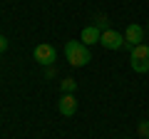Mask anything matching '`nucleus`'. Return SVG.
Here are the masks:
<instances>
[{
    "mask_svg": "<svg viewBox=\"0 0 149 139\" xmlns=\"http://www.w3.org/2000/svg\"><path fill=\"white\" fill-rule=\"evenodd\" d=\"M65 55H67L70 65H74V67H85V65L92 60L87 45L85 42H77V40H70V42L65 45Z\"/></svg>",
    "mask_w": 149,
    "mask_h": 139,
    "instance_id": "nucleus-1",
    "label": "nucleus"
},
{
    "mask_svg": "<svg viewBox=\"0 0 149 139\" xmlns=\"http://www.w3.org/2000/svg\"><path fill=\"white\" fill-rule=\"evenodd\" d=\"M129 62H132V70H134V72H139V75L149 72V45L142 42V45H137V47H132Z\"/></svg>",
    "mask_w": 149,
    "mask_h": 139,
    "instance_id": "nucleus-2",
    "label": "nucleus"
},
{
    "mask_svg": "<svg viewBox=\"0 0 149 139\" xmlns=\"http://www.w3.org/2000/svg\"><path fill=\"white\" fill-rule=\"evenodd\" d=\"M100 45L102 47H107V50H119V47H124V35L122 32H117V30H104L102 32V38H100Z\"/></svg>",
    "mask_w": 149,
    "mask_h": 139,
    "instance_id": "nucleus-3",
    "label": "nucleus"
},
{
    "mask_svg": "<svg viewBox=\"0 0 149 139\" xmlns=\"http://www.w3.org/2000/svg\"><path fill=\"white\" fill-rule=\"evenodd\" d=\"M32 57H35V62H40V65H52L55 62V57H57V52H55V47L52 45H37L35 47V52H32Z\"/></svg>",
    "mask_w": 149,
    "mask_h": 139,
    "instance_id": "nucleus-4",
    "label": "nucleus"
},
{
    "mask_svg": "<svg viewBox=\"0 0 149 139\" xmlns=\"http://www.w3.org/2000/svg\"><path fill=\"white\" fill-rule=\"evenodd\" d=\"M142 40H144V30H142V25L132 22V25L127 27V32H124V42L132 45V47H137V45H142Z\"/></svg>",
    "mask_w": 149,
    "mask_h": 139,
    "instance_id": "nucleus-5",
    "label": "nucleus"
},
{
    "mask_svg": "<svg viewBox=\"0 0 149 139\" xmlns=\"http://www.w3.org/2000/svg\"><path fill=\"white\" fill-rule=\"evenodd\" d=\"M57 109H60V114H62V117H72V114L77 112V99H74L72 95H62V97H60Z\"/></svg>",
    "mask_w": 149,
    "mask_h": 139,
    "instance_id": "nucleus-6",
    "label": "nucleus"
},
{
    "mask_svg": "<svg viewBox=\"0 0 149 139\" xmlns=\"http://www.w3.org/2000/svg\"><path fill=\"white\" fill-rule=\"evenodd\" d=\"M82 42L85 45H95V42H100V38H102V30L97 25H90V27H82Z\"/></svg>",
    "mask_w": 149,
    "mask_h": 139,
    "instance_id": "nucleus-7",
    "label": "nucleus"
},
{
    "mask_svg": "<svg viewBox=\"0 0 149 139\" xmlns=\"http://www.w3.org/2000/svg\"><path fill=\"white\" fill-rule=\"evenodd\" d=\"M60 90H62V95H72V92L77 90V82H74L72 77H65V80L60 82Z\"/></svg>",
    "mask_w": 149,
    "mask_h": 139,
    "instance_id": "nucleus-8",
    "label": "nucleus"
},
{
    "mask_svg": "<svg viewBox=\"0 0 149 139\" xmlns=\"http://www.w3.org/2000/svg\"><path fill=\"white\" fill-rule=\"evenodd\" d=\"M139 134H142L144 139L149 137V122H142V124H139Z\"/></svg>",
    "mask_w": 149,
    "mask_h": 139,
    "instance_id": "nucleus-9",
    "label": "nucleus"
},
{
    "mask_svg": "<svg viewBox=\"0 0 149 139\" xmlns=\"http://www.w3.org/2000/svg\"><path fill=\"white\" fill-rule=\"evenodd\" d=\"M97 27H100L102 32H104V30H109V27H107V17H97Z\"/></svg>",
    "mask_w": 149,
    "mask_h": 139,
    "instance_id": "nucleus-10",
    "label": "nucleus"
},
{
    "mask_svg": "<svg viewBox=\"0 0 149 139\" xmlns=\"http://www.w3.org/2000/svg\"><path fill=\"white\" fill-rule=\"evenodd\" d=\"M5 50H8V40L0 35V52H5Z\"/></svg>",
    "mask_w": 149,
    "mask_h": 139,
    "instance_id": "nucleus-11",
    "label": "nucleus"
},
{
    "mask_svg": "<svg viewBox=\"0 0 149 139\" xmlns=\"http://www.w3.org/2000/svg\"><path fill=\"white\" fill-rule=\"evenodd\" d=\"M147 30H149V22H147Z\"/></svg>",
    "mask_w": 149,
    "mask_h": 139,
    "instance_id": "nucleus-12",
    "label": "nucleus"
},
{
    "mask_svg": "<svg viewBox=\"0 0 149 139\" xmlns=\"http://www.w3.org/2000/svg\"><path fill=\"white\" fill-rule=\"evenodd\" d=\"M147 139H149V137H147Z\"/></svg>",
    "mask_w": 149,
    "mask_h": 139,
    "instance_id": "nucleus-13",
    "label": "nucleus"
}]
</instances>
